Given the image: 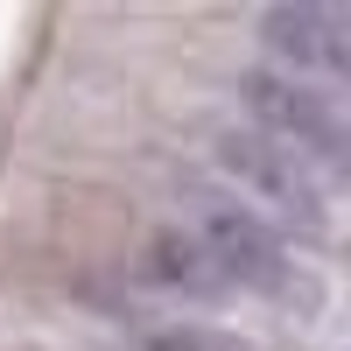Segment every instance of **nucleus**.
I'll list each match as a JSON object with an SVG mask.
<instances>
[{"mask_svg": "<svg viewBox=\"0 0 351 351\" xmlns=\"http://www.w3.org/2000/svg\"><path fill=\"white\" fill-rule=\"evenodd\" d=\"M190 239L197 253L211 260V274L232 288V295H281V281H288V246H281V232L253 211V204L239 197H225V190H190Z\"/></svg>", "mask_w": 351, "mask_h": 351, "instance_id": "obj_2", "label": "nucleus"}, {"mask_svg": "<svg viewBox=\"0 0 351 351\" xmlns=\"http://www.w3.org/2000/svg\"><path fill=\"white\" fill-rule=\"evenodd\" d=\"M239 106L253 112V134H267L274 148H288V155H302L316 176L324 169H337L344 162V112H337V99L324 92V84H302V77H281V71H246L239 77Z\"/></svg>", "mask_w": 351, "mask_h": 351, "instance_id": "obj_3", "label": "nucleus"}, {"mask_svg": "<svg viewBox=\"0 0 351 351\" xmlns=\"http://www.w3.org/2000/svg\"><path fill=\"white\" fill-rule=\"evenodd\" d=\"M218 169L239 183L260 218H267L274 232H302V239L324 246L330 239V197H324V176H316L302 155H288L274 148L267 134H253V127H225L218 134Z\"/></svg>", "mask_w": 351, "mask_h": 351, "instance_id": "obj_1", "label": "nucleus"}, {"mask_svg": "<svg viewBox=\"0 0 351 351\" xmlns=\"http://www.w3.org/2000/svg\"><path fill=\"white\" fill-rule=\"evenodd\" d=\"M260 49L274 56L267 71L302 77V84H337L351 77V8L337 0H281L260 14Z\"/></svg>", "mask_w": 351, "mask_h": 351, "instance_id": "obj_4", "label": "nucleus"}, {"mask_svg": "<svg viewBox=\"0 0 351 351\" xmlns=\"http://www.w3.org/2000/svg\"><path fill=\"white\" fill-rule=\"evenodd\" d=\"M155 274H162V288H183V295H232V288L211 274V260L197 253V239L183 225H169L162 239H155Z\"/></svg>", "mask_w": 351, "mask_h": 351, "instance_id": "obj_5", "label": "nucleus"}, {"mask_svg": "<svg viewBox=\"0 0 351 351\" xmlns=\"http://www.w3.org/2000/svg\"><path fill=\"white\" fill-rule=\"evenodd\" d=\"M141 351H246L232 330L218 324H190V316H169V324H148L141 330Z\"/></svg>", "mask_w": 351, "mask_h": 351, "instance_id": "obj_6", "label": "nucleus"}]
</instances>
